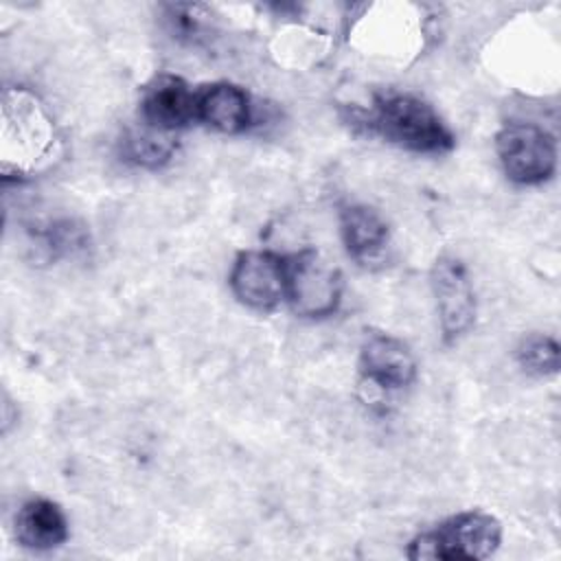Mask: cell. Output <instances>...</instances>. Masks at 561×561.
I'll return each mask as SVG.
<instances>
[{
  "label": "cell",
  "mask_w": 561,
  "mask_h": 561,
  "mask_svg": "<svg viewBox=\"0 0 561 561\" xmlns=\"http://www.w3.org/2000/svg\"><path fill=\"white\" fill-rule=\"evenodd\" d=\"M0 123V171L4 180L44 173L61 158V134L42 99L28 88H4Z\"/></svg>",
  "instance_id": "6da1fadb"
},
{
  "label": "cell",
  "mask_w": 561,
  "mask_h": 561,
  "mask_svg": "<svg viewBox=\"0 0 561 561\" xmlns=\"http://www.w3.org/2000/svg\"><path fill=\"white\" fill-rule=\"evenodd\" d=\"M357 123L370 134L414 153H447L456 138L438 112L423 99L405 92H383L368 112H357Z\"/></svg>",
  "instance_id": "7a4b0ae2"
},
{
  "label": "cell",
  "mask_w": 561,
  "mask_h": 561,
  "mask_svg": "<svg viewBox=\"0 0 561 561\" xmlns=\"http://www.w3.org/2000/svg\"><path fill=\"white\" fill-rule=\"evenodd\" d=\"M502 543V524L497 517L484 511H462L436 528L416 535L408 543V559L427 561V559H462L480 561L491 557Z\"/></svg>",
  "instance_id": "3957f363"
},
{
  "label": "cell",
  "mask_w": 561,
  "mask_h": 561,
  "mask_svg": "<svg viewBox=\"0 0 561 561\" xmlns=\"http://www.w3.org/2000/svg\"><path fill=\"white\" fill-rule=\"evenodd\" d=\"M287 294L291 311L300 318L333 316L342 302V274L318 250L305 248L285 256Z\"/></svg>",
  "instance_id": "277c9868"
},
{
  "label": "cell",
  "mask_w": 561,
  "mask_h": 561,
  "mask_svg": "<svg viewBox=\"0 0 561 561\" xmlns=\"http://www.w3.org/2000/svg\"><path fill=\"white\" fill-rule=\"evenodd\" d=\"M495 151L504 175L522 186L541 184L557 171V140L535 123H506L495 134Z\"/></svg>",
  "instance_id": "5b68a950"
},
{
  "label": "cell",
  "mask_w": 561,
  "mask_h": 561,
  "mask_svg": "<svg viewBox=\"0 0 561 561\" xmlns=\"http://www.w3.org/2000/svg\"><path fill=\"white\" fill-rule=\"evenodd\" d=\"M440 335L445 344H456L476 322V291L460 259L443 254L430 274Z\"/></svg>",
  "instance_id": "8992f818"
},
{
  "label": "cell",
  "mask_w": 561,
  "mask_h": 561,
  "mask_svg": "<svg viewBox=\"0 0 561 561\" xmlns=\"http://www.w3.org/2000/svg\"><path fill=\"white\" fill-rule=\"evenodd\" d=\"M228 285L241 305L254 311H272L287 294L285 256L270 250L239 252L230 267Z\"/></svg>",
  "instance_id": "52a82bcc"
},
{
  "label": "cell",
  "mask_w": 561,
  "mask_h": 561,
  "mask_svg": "<svg viewBox=\"0 0 561 561\" xmlns=\"http://www.w3.org/2000/svg\"><path fill=\"white\" fill-rule=\"evenodd\" d=\"M359 377L377 392L405 390L416 379V362L410 346L388 333H368L357 359Z\"/></svg>",
  "instance_id": "ba28073f"
},
{
  "label": "cell",
  "mask_w": 561,
  "mask_h": 561,
  "mask_svg": "<svg viewBox=\"0 0 561 561\" xmlns=\"http://www.w3.org/2000/svg\"><path fill=\"white\" fill-rule=\"evenodd\" d=\"M197 121V90L178 75L153 77L140 96V123L175 134Z\"/></svg>",
  "instance_id": "9c48e42d"
},
{
  "label": "cell",
  "mask_w": 561,
  "mask_h": 561,
  "mask_svg": "<svg viewBox=\"0 0 561 561\" xmlns=\"http://www.w3.org/2000/svg\"><path fill=\"white\" fill-rule=\"evenodd\" d=\"M197 121L219 134H241L254 121V105L241 85L215 81L197 90Z\"/></svg>",
  "instance_id": "30bf717a"
},
{
  "label": "cell",
  "mask_w": 561,
  "mask_h": 561,
  "mask_svg": "<svg viewBox=\"0 0 561 561\" xmlns=\"http://www.w3.org/2000/svg\"><path fill=\"white\" fill-rule=\"evenodd\" d=\"M340 234L348 256L364 267L379 263L390 241L386 221L366 204H346L340 208Z\"/></svg>",
  "instance_id": "8fae6325"
},
{
  "label": "cell",
  "mask_w": 561,
  "mask_h": 561,
  "mask_svg": "<svg viewBox=\"0 0 561 561\" xmlns=\"http://www.w3.org/2000/svg\"><path fill=\"white\" fill-rule=\"evenodd\" d=\"M13 535L22 548L53 550L68 539V519L61 506L46 497L26 500L13 517Z\"/></svg>",
  "instance_id": "7c38bea8"
},
{
  "label": "cell",
  "mask_w": 561,
  "mask_h": 561,
  "mask_svg": "<svg viewBox=\"0 0 561 561\" xmlns=\"http://www.w3.org/2000/svg\"><path fill=\"white\" fill-rule=\"evenodd\" d=\"M175 134H164L140 123L129 129L121 140V153L127 162L142 169H158L167 164L175 153Z\"/></svg>",
  "instance_id": "4fadbf2b"
},
{
  "label": "cell",
  "mask_w": 561,
  "mask_h": 561,
  "mask_svg": "<svg viewBox=\"0 0 561 561\" xmlns=\"http://www.w3.org/2000/svg\"><path fill=\"white\" fill-rule=\"evenodd\" d=\"M519 368L533 377H550L559 373V342L546 333H528L515 348Z\"/></svg>",
  "instance_id": "5bb4252c"
}]
</instances>
